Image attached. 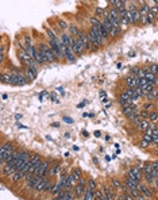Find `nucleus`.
<instances>
[{"mask_svg": "<svg viewBox=\"0 0 158 200\" xmlns=\"http://www.w3.org/2000/svg\"><path fill=\"white\" fill-rule=\"evenodd\" d=\"M24 75H26V77H27L28 83H31V81H34V80L36 79V76H38V70L31 69V68H27V66H26Z\"/></svg>", "mask_w": 158, "mask_h": 200, "instance_id": "nucleus-16", "label": "nucleus"}, {"mask_svg": "<svg viewBox=\"0 0 158 200\" xmlns=\"http://www.w3.org/2000/svg\"><path fill=\"white\" fill-rule=\"evenodd\" d=\"M24 176H26V175H24L23 172H22V170H16V172L14 173L12 176H11V181H12L14 184H18L20 180L24 179Z\"/></svg>", "mask_w": 158, "mask_h": 200, "instance_id": "nucleus-19", "label": "nucleus"}, {"mask_svg": "<svg viewBox=\"0 0 158 200\" xmlns=\"http://www.w3.org/2000/svg\"><path fill=\"white\" fill-rule=\"evenodd\" d=\"M149 127H150V120L149 119H143V118H142L141 123L137 126V128H138L139 131H146Z\"/></svg>", "mask_w": 158, "mask_h": 200, "instance_id": "nucleus-21", "label": "nucleus"}, {"mask_svg": "<svg viewBox=\"0 0 158 200\" xmlns=\"http://www.w3.org/2000/svg\"><path fill=\"white\" fill-rule=\"evenodd\" d=\"M72 175H73V177H75L76 183H79V180L83 177V170L80 169V168H75V169L72 170Z\"/></svg>", "mask_w": 158, "mask_h": 200, "instance_id": "nucleus-24", "label": "nucleus"}, {"mask_svg": "<svg viewBox=\"0 0 158 200\" xmlns=\"http://www.w3.org/2000/svg\"><path fill=\"white\" fill-rule=\"evenodd\" d=\"M61 191H64V183H62V181H60V180H58L57 183H54L53 188H51V191H50V193L53 195V198H54V196H57V195L60 193Z\"/></svg>", "mask_w": 158, "mask_h": 200, "instance_id": "nucleus-17", "label": "nucleus"}, {"mask_svg": "<svg viewBox=\"0 0 158 200\" xmlns=\"http://www.w3.org/2000/svg\"><path fill=\"white\" fill-rule=\"evenodd\" d=\"M154 84H156V87H158V76H157V80H156V83Z\"/></svg>", "mask_w": 158, "mask_h": 200, "instance_id": "nucleus-56", "label": "nucleus"}, {"mask_svg": "<svg viewBox=\"0 0 158 200\" xmlns=\"http://www.w3.org/2000/svg\"><path fill=\"white\" fill-rule=\"evenodd\" d=\"M152 164H153V169H156V170H158V160H156V161H153Z\"/></svg>", "mask_w": 158, "mask_h": 200, "instance_id": "nucleus-46", "label": "nucleus"}, {"mask_svg": "<svg viewBox=\"0 0 158 200\" xmlns=\"http://www.w3.org/2000/svg\"><path fill=\"white\" fill-rule=\"evenodd\" d=\"M122 184H123V183H122V181H120L119 179H112V180H111V185H112L113 188H115L116 191H119L120 188H122Z\"/></svg>", "mask_w": 158, "mask_h": 200, "instance_id": "nucleus-27", "label": "nucleus"}, {"mask_svg": "<svg viewBox=\"0 0 158 200\" xmlns=\"http://www.w3.org/2000/svg\"><path fill=\"white\" fill-rule=\"evenodd\" d=\"M68 46H70L72 50L75 51V53L79 55V57H81V55L85 54V47L83 46L81 41L77 38V37H72V38H70V42H69Z\"/></svg>", "mask_w": 158, "mask_h": 200, "instance_id": "nucleus-5", "label": "nucleus"}, {"mask_svg": "<svg viewBox=\"0 0 158 200\" xmlns=\"http://www.w3.org/2000/svg\"><path fill=\"white\" fill-rule=\"evenodd\" d=\"M138 189L142 192L143 196H145L146 199H153V191L150 189V187H149V184L146 183V181H139V184H138Z\"/></svg>", "mask_w": 158, "mask_h": 200, "instance_id": "nucleus-6", "label": "nucleus"}, {"mask_svg": "<svg viewBox=\"0 0 158 200\" xmlns=\"http://www.w3.org/2000/svg\"><path fill=\"white\" fill-rule=\"evenodd\" d=\"M143 108L147 110V111H152V110L154 108V103H152L150 100H147V102H146L145 104H143Z\"/></svg>", "mask_w": 158, "mask_h": 200, "instance_id": "nucleus-35", "label": "nucleus"}, {"mask_svg": "<svg viewBox=\"0 0 158 200\" xmlns=\"http://www.w3.org/2000/svg\"><path fill=\"white\" fill-rule=\"evenodd\" d=\"M93 135H95V137H100V131H95Z\"/></svg>", "mask_w": 158, "mask_h": 200, "instance_id": "nucleus-53", "label": "nucleus"}, {"mask_svg": "<svg viewBox=\"0 0 158 200\" xmlns=\"http://www.w3.org/2000/svg\"><path fill=\"white\" fill-rule=\"evenodd\" d=\"M87 103H88V102H87V100H84V102H83V103H80V104H79V106H77V107H79V108H81V107H84V106H85V104H87Z\"/></svg>", "mask_w": 158, "mask_h": 200, "instance_id": "nucleus-49", "label": "nucleus"}, {"mask_svg": "<svg viewBox=\"0 0 158 200\" xmlns=\"http://www.w3.org/2000/svg\"><path fill=\"white\" fill-rule=\"evenodd\" d=\"M14 149H15V143H14L12 141H6V142L3 143L2 147H0V165L4 164L7 157L12 153Z\"/></svg>", "mask_w": 158, "mask_h": 200, "instance_id": "nucleus-2", "label": "nucleus"}, {"mask_svg": "<svg viewBox=\"0 0 158 200\" xmlns=\"http://www.w3.org/2000/svg\"><path fill=\"white\" fill-rule=\"evenodd\" d=\"M116 68L120 69V68H122V64H120V62H117V64H116Z\"/></svg>", "mask_w": 158, "mask_h": 200, "instance_id": "nucleus-54", "label": "nucleus"}, {"mask_svg": "<svg viewBox=\"0 0 158 200\" xmlns=\"http://www.w3.org/2000/svg\"><path fill=\"white\" fill-rule=\"evenodd\" d=\"M58 26H60L62 30H65V28L68 27V23L65 20H62V19H58Z\"/></svg>", "mask_w": 158, "mask_h": 200, "instance_id": "nucleus-40", "label": "nucleus"}, {"mask_svg": "<svg viewBox=\"0 0 158 200\" xmlns=\"http://www.w3.org/2000/svg\"><path fill=\"white\" fill-rule=\"evenodd\" d=\"M152 145L150 142H147V141H145L142 138V141H139V147H142V149H147V147Z\"/></svg>", "mask_w": 158, "mask_h": 200, "instance_id": "nucleus-34", "label": "nucleus"}, {"mask_svg": "<svg viewBox=\"0 0 158 200\" xmlns=\"http://www.w3.org/2000/svg\"><path fill=\"white\" fill-rule=\"evenodd\" d=\"M0 80H2L3 84H8V85H11V72H8V73L3 72L2 76H0Z\"/></svg>", "mask_w": 158, "mask_h": 200, "instance_id": "nucleus-23", "label": "nucleus"}, {"mask_svg": "<svg viewBox=\"0 0 158 200\" xmlns=\"http://www.w3.org/2000/svg\"><path fill=\"white\" fill-rule=\"evenodd\" d=\"M18 57H19V60L23 62V65H27L31 60H34V57H32L26 49H23V47H20V49L18 50Z\"/></svg>", "mask_w": 158, "mask_h": 200, "instance_id": "nucleus-7", "label": "nucleus"}, {"mask_svg": "<svg viewBox=\"0 0 158 200\" xmlns=\"http://www.w3.org/2000/svg\"><path fill=\"white\" fill-rule=\"evenodd\" d=\"M120 3H123V4H126V3H127V0H120Z\"/></svg>", "mask_w": 158, "mask_h": 200, "instance_id": "nucleus-57", "label": "nucleus"}, {"mask_svg": "<svg viewBox=\"0 0 158 200\" xmlns=\"http://www.w3.org/2000/svg\"><path fill=\"white\" fill-rule=\"evenodd\" d=\"M153 172V164L152 162H143V175Z\"/></svg>", "mask_w": 158, "mask_h": 200, "instance_id": "nucleus-26", "label": "nucleus"}, {"mask_svg": "<svg viewBox=\"0 0 158 200\" xmlns=\"http://www.w3.org/2000/svg\"><path fill=\"white\" fill-rule=\"evenodd\" d=\"M95 200H107V198H105L101 189H96L95 191Z\"/></svg>", "mask_w": 158, "mask_h": 200, "instance_id": "nucleus-28", "label": "nucleus"}, {"mask_svg": "<svg viewBox=\"0 0 158 200\" xmlns=\"http://www.w3.org/2000/svg\"><path fill=\"white\" fill-rule=\"evenodd\" d=\"M157 76H158V75H157Z\"/></svg>", "mask_w": 158, "mask_h": 200, "instance_id": "nucleus-59", "label": "nucleus"}, {"mask_svg": "<svg viewBox=\"0 0 158 200\" xmlns=\"http://www.w3.org/2000/svg\"><path fill=\"white\" fill-rule=\"evenodd\" d=\"M150 70H152L153 73H156V75H158V64H150Z\"/></svg>", "mask_w": 158, "mask_h": 200, "instance_id": "nucleus-38", "label": "nucleus"}, {"mask_svg": "<svg viewBox=\"0 0 158 200\" xmlns=\"http://www.w3.org/2000/svg\"><path fill=\"white\" fill-rule=\"evenodd\" d=\"M108 2V4H111L112 7H113V4H115V0H107Z\"/></svg>", "mask_w": 158, "mask_h": 200, "instance_id": "nucleus-51", "label": "nucleus"}, {"mask_svg": "<svg viewBox=\"0 0 158 200\" xmlns=\"http://www.w3.org/2000/svg\"><path fill=\"white\" fill-rule=\"evenodd\" d=\"M62 50H64V55H65V58L69 61V62H76L77 60V57H76V53L72 50V47L70 46H68V45H62Z\"/></svg>", "mask_w": 158, "mask_h": 200, "instance_id": "nucleus-9", "label": "nucleus"}, {"mask_svg": "<svg viewBox=\"0 0 158 200\" xmlns=\"http://www.w3.org/2000/svg\"><path fill=\"white\" fill-rule=\"evenodd\" d=\"M64 120L66 122V123H69V124H72V123H73L72 118H69V116H64Z\"/></svg>", "mask_w": 158, "mask_h": 200, "instance_id": "nucleus-45", "label": "nucleus"}, {"mask_svg": "<svg viewBox=\"0 0 158 200\" xmlns=\"http://www.w3.org/2000/svg\"><path fill=\"white\" fill-rule=\"evenodd\" d=\"M97 184H96V181H95L93 179H89L88 180V188H91V189H93V191H96L97 189Z\"/></svg>", "mask_w": 158, "mask_h": 200, "instance_id": "nucleus-32", "label": "nucleus"}, {"mask_svg": "<svg viewBox=\"0 0 158 200\" xmlns=\"http://www.w3.org/2000/svg\"><path fill=\"white\" fill-rule=\"evenodd\" d=\"M126 84L127 87H131V88H137L138 87V77L135 75H131V73H128L126 76Z\"/></svg>", "mask_w": 158, "mask_h": 200, "instance_id": "nucleus-14", "label": "nucleus"}, {"mask_svg": "<svg viewBox=\"0 0 158 200\" xmlns=\"http://www.w3.org/2000/svg\"><path fill=\"white\" fill-rule=\"evenodd\" d=\"M30 160H31L32 162H36V161H41L42 157H41V154H38V153H31Z\"/></svg>", "mask_w": 158, "mask_h": 200, "instance_id": "nucleus-33", "label": "nucleus"}, {"mask_svg": "<svg viewBox=\"0 0 158 200\" xmlns=\"http://www.w3.org/2000/svg\"><path fill=\"white\" fill-rule=\"evenodd\" d=\"M50 99H51V100H54V102H58L56 93H51V95H50Z\"/></svg>", "mask_w": 158, "mask_h": 200, "instance_id": "nucleus-47", "label": "nucleus"}, {"mask_svg": "<svg viewBox=\"0 0 158 200\" xmlns=\"http://www.w3.org/2000/svg\"><path fill=\"white\" fill-rule=\"evenodd\" d=\"M143 69H145V79L150 81V83H156V80H157V75L156 73H153L152 70H150V66L149 65H145L143 66Z\"/></svg>", "mask_w": 158, "mask_h": 200, "instance_id": "nucleus-15", "label": "nucleus"}, {"mask_svg": "<svg viewBox=\"0 0 158 200\" xmlns=\"http://www.w3.org/2000/svg\"><path fill=\"white\" fill-rule=\"evenodd\" d=\"M117 98H119V99H117V100H119V104L122 106V107L123 106H131V104H133V99H131L130 95L126 93L124 91L119 96H117Z\"/></svg>", "mask_w": 158, "mask_h": 200, "instance_id": "nucleus-10", "label": "nucleus"}, {"mask_svg": "<svg viewBox=\"0 0 158 200\" xmlns=\"http://www.w3.org/2000/svg\"><path fill=\"white\" fill-rule=\"evenodd\" d=\"M39 179H41V176H36L35 175L34 177H32V179H30L28 181H26V187H27V189H35Z\"/></svg>", "mask_w": 158, "mask_h": 200, "instance_id": "nucleus-18", "label": "nucleus"}, {"mask_svg": "<svg viewBox=\"0 0 158 200\" xmlns=\"http://www.w3.org/2000/svg\"><path fill=\"white\" fill-rule=\"evenodd\" d=\"M96 14H97V15H103V14H104V11H103L101 8H97L96 10Z\"/></svg>", "mask_w": 158, "mask_h": 200, "instance_id": "nucleus-48", "label": "nucleus"}, {"mask_svg": "<svg viewBox=\"0 0 158 200\" xmlns=\"http://www.w3.org/2000/svg\"><path fill=\"white\" fill-rule=\"evenodd\" d=\"M150 187H153L154 189H157V191H158V176L156 177V179H154V183H153V184H150Z\"/></svg>", "mask_w": 158, "mask_h": 200, "instance_id": "nucleus-42", "label": "nucleus"}, {"mask_svg": "<svg viewBox=\"0 0 158 200\" xmlns=\"http://www.w3.org/2000/svg\"><path fill=\"white\" fill-rule=\"evenodd\" d=\"M152 145H158V134H153V139H152Z\"/></svg>", "mask_w": 158, "mask_h": 200, "instance_id": "nucleus-44", "label": "nucleus"}, {"mask_svg": "<svg viewBox=\"0 0 158 200\" xmlns=\"http://www.w3.org/2000/svg\"><path fill=\"white\" fill-rule=\"evenodd\" d=\"M141 120H142V116H141V114H139V115H135L133 119H130V122L133 124H135V126H138L139 123H141Z\"/></svg>", "mask_w": 158, "mask_h": 200, "instance_id": "nucleus-31", "label": "nucleus"}, {"mask_svg": "<svg viewBox=\"0 0 158 200\" xmlns=\"http://www.w3.org/2000/svg\"><path fill=\"white\" fill-rule=\"evenodd\" d=\"M127 177L137 181H142L143 179V164H137L134 166H131L127 172Z\"/></svg>", "mask_w": 158, "mask_h": 200, "instance_id": "nucleus-4", "label": "nucleus"}, {"mask_svg": "<svg viewBox=\"0 0 158 200\" xmlns=\"http://www.w3.org/2000/svg\"><path fill=\"white\" fill-rule=\"evenodd\" d=\"M105 161H107V162L111 161V157H109V155H105Z\"/></svg>", "mask_w": 158, "mask_h": 200, "instance_id": "nucleus-55", "label": "nucleus"}, {"mask_svg": "<svg viewBox=\"0 0 158 200\" xmlns=\"http://www.w3.org/2000/svg\"><path fill=\"white\" fill-rule=\"evenodd\" d=\"M149 120H150V122H157V120H158V112H156L154 110L150 111V114H149Z\"/></svg>", "mask_w": 158, "mask_h": 200, "instance_id": "nucleus-30", "label": "nucleus"}, {"mask_svg": "<svg viewBox=\"0 0 158 200\" xmlns=\"http://www.w3.org/2000/svg\"><path fill=\"white\" fill-rule=\"evenodd\" d=\"M139 2H141V3H145V2H146V0H139Z\"/></svg>", "mask_w": 158, "mask_h": 200, "instance_id": "nucleus-58", "label": "nucleus"}, {"mask_svg": "<svg viewBox=\"0 0 158 200\" xmlns=\"http://www.w3.org/2000/svg\"><path fill=\"white\" fill-rule=\"evenodd\" d=\"M149 114H150V111L145 110V108H143V110L141 111V116L143 118V119H149Z\"/></svg>", "mask_w": 158, "mask_h": 200, "instance_id": "nucleus-39", "label": "nucleus"}, {"mask_svg": "<svg viewBox=\"0 0 158 200\" xmlns=\"http://www.w3.org/2000/svg\"><path fill=\"white\" fill-rule=\"evenodd\" d=\"M60 38H61V41H62V43L64 45H69V42H70V38L72 37L68 34V33H61V35H60Z\"/></svg>", "mask_w": 158, "mask_h": 200, "instance_id": "nucleus-25", "label": "nucleus"}, {"mask_svg": "<svg viewBox=\"0 0 158 200\" xmlns=\"http://www.w3.org/2000/svg\"><path fill=\"white\" fill-rule=\"evenodd\" d=\"M141 22H142V24H150V20H149L147 15H141Z\"/></svg>", "mask_w": 158, "mask_h": 200, "instance_id": "nucleus-37", "label": "nucleus"}, {"mask_svg": "<svg viewBox=\"0 0 158 200\" xmlns=\"http://www.w3.org/2000/svg\"><path fill=\"white\" fill-rule=\"evenodd\" d=\"M139 69H141V68H139V66H134V68L130 70V73H131V75H135V76H138V72H139Z\"/></svg>", "mask_w": 158, "mask_h": 200, "instance_id": "nucleus-41", "label": "nucleus"}, {"mask_svg": "<svg viewBox=\"0 0 158 200\" xmlns=\"http://www.w3.org/2000/svg\"><path fill=\"white\" fill-rule=\"evenodd\" d=\"M51 162H53L51 160H43L41 166L38 168V170H36L35 175L36 176H46L47 172H49V169H50V166H51Z\"/></svg>", "mask_w": 158, "mask_h": 200, "instance_id": "nucleus-8", "label": "nucleus"}, {"mask_svg": "<svg viewBox=\"0 0 158 200\" xmlns=\"http://www.w3.org/2000/svg\"><path fill=\"white\" fill-rule=\"evenodd\" d=\"M58 91H60L62 95H65V91H64V88H62V87H58Z\"/></svg>", "mask_w": 158, "mask_h": 200, "instance_id": "nucleus-50", "label": "nucleus"}, {"mask_svg": "<svg viewBox=\"0 0 158 200\" xmlns=\"http://www.w3.org/2000/svg\"><path fill=\"white\" fill-rule=\"evenodd\" d=\"M143 139H145V141H147V142H150V143H152L153 135H149V134H146V133H145V134H143Z\"/></svg>", "mask_w": 158, "mask_h": 200, "instance_id": "nucleus-43", "label": "nucleus"}, {"mask_svg": "<svg viewBox=\"0 0 158 200\" xmlns=\"http://www.w3.org/2000/svg\"><path fill=\"white\" fill-rule=\"evenodd\" d=\"M103 26H104L105 28H107V31H108V34H109V30L113 27V24H112V22L108 19V18H104V20H103Z\"/></svg>", "mask_w": 158, "mask_h": 200, "instance_id": "nucleus-29", "label": "nucleus"}, {"mask_svg": "<svg viewBox=\"0 0 158 200\" xmlns=\"http://www.w3.org/2000/svg\"><path fill=\"white\" fill-rule=\"evenodd\" d=\"M124 183H126V185L128 187V189H138V184H139V181L137 180H133V179H130V177H127L126 180H124Z\"/></svg>", "mask_w": 158, "mask_h": 200, "instance_id": "nucleus-20", "label": "nucleus"}, {"mask_svg": "<svg viewBox=\"0 0 158 200\" xmlns=\"http://www.w3.org/2000/svg\"><path fill=\"white\" fill-rule=\"evenodd\" d=\"M81 200H95V191L91 189V188H88L85 191V193L83 195Z\"/></svg>", "mask_w": 158, "mask_h": 200, "instance_id": "nucleus-22", "label": "nucleus"}, {"mask_svg": "<svg viewBox=\"0 0 158 200\" xmlns=\"http://www.w3.org/2000/svg\"><path fill=\"white\" fill-rule=\"evenodd\" d=\"M128 10L131 11V15H133V19H134V24H138L139 22H141V12H139V8L135 7L134 4H131Z\"/></svg>", "mask_w": 158, "mask_h": 200, "instance_id": "nucleus-12", "label": "nucleus"}, {"mask_svg": "<svg viewBox=\"0 0 158 200\" xmlns=\"http://www.w3.org/2000/svg\"><path fill=\"white\" fill-rule=\"evenodd\" d=\"M61 172V162L60 161H56V162H53V166H50V169H49V172H47V176L49 177H56L58 173Z\"/></svg>", "mask_w": 158, "mask_h": 200, "instance_id": "nucleus-11", "label": "nucleus"}, {"mask_svg": "<svg viewBox=\"0 0 158 200\" xmlns=\"http://www.w3.org/2000/svg\"><path fill=\"white\" fill-rule=\"evenodd\" d=\"M28 84V80L26 75L19 69L11 70V85H18V87H24Z\"/></svg>", "mask_w": 158, "mask_h": 200, "instance_id": "nucleus-1", "label": "nucleus"}, {"mask_svg": "<svg viewBox=\"0 0 158 200\" xmlns=\"http://www.w3.org/2000/svg\"><path fill=\"white\" fill-rule=\"evenodd\" d=\"M39 50L43 51V54L46 55L47 61H49V64H53V62H58V58H57V54L56 51L53 50V47H51L50 45H46V43H39Z\"/></svg>", "mask_w": 158, "mask_h": 200, "instance_id": "nucleus-3", "label": "nucleus"}, {"mask_svg": "<svg viewBox=\"0 0 158 200\" xmlns=\"http://www.w3.org/2000/svg\"><path fill=\"white\" fill-rule=\"evenodd\" d=\"M4 55H6V46L2 45V49H0V62H4Z\"/></svg>", "mask_w": 158, "mask_h": 200, "instance_id": "nucleus-36", "label": "nucleus"}, {"mask_svg": "<svg viewBox=\"0 0 158 200\" xmlns=\"http://www.w3.org/2000/svg\"><path fill=\"white\" fill-rule=\"evenodd\" d=\"M2 99H3V100H7V99H8V95H7V93H3Z\"/></svg>", "mask_w": 158, "mask_h": 200, "instance_id": "nucleus-52", "label": "nucleus"}, {"mask_svg": "<svg viewBox=\"0 0 158 200\" xmlns=\"http://www.w3.org/2000/svg\"><path fill=\"white\" fill-rule=\"evenodd\" d=\"M47 180H49V176H41V179H39L38 181V184H36V188H35V192L36 193H43V189H45V185L47 183Z\"/></svg>", "mask_w": 158, "mask_h": 200, "instance_id": "nucleus-13", "label": "nucleus"}]
</instances>
